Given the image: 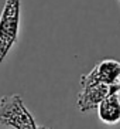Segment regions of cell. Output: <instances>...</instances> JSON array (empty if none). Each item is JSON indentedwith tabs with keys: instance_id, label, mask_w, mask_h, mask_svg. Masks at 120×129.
Listing matches in <instances>:
<instances>
[{
	"instance_id": "obj_1",
	"label": "cell",
	"mask_w": 120,
	"mask_h": 129,
	"mask_svg": "<svg viewBox=\"0 0 120 129\" xmlns=\"http://www.w3.org/2000/svg\"><path fill=\"white\" fill-rule=\"evenodd\" d=\"M21 19V0H6L0 14V67L17 41Z\"/></svg>"
},
{
	"instance_id": "obj_2",
	"label": "cell",
	"mask_w": 120,
	"mask_h": 129,
	"mask_svg": "<svg viewBox=\"0 0 120 129\" xmlns=\"http://www.w3.org/2000/svg\"><path fill=\"white\" fill-rule=\"evenodd\" d=\"M0 126L11 129H37L35 119L19 94L0 98Z\"/></svg>"
},
{
	"instance_id": "obj_3",
	"label": "cell",
	"mask_w": 120,
	"mask_h": 129,
	"mask_svg": "<svg viewBox=\"0 0 120 129\" xmlns=\"http://www.w3.org/2000/svg\"><path fill=\"white\" fill-rule=\"evenodd\" d=\"M92 84H105L120 92V61L112 58L102 60L88 74L81 77V87Z\"/></svg>"
},
{
	"instance_id": "obj_4",
	"label": "cell",
	"mask_w": 120,
	"mask_h": 129,
	"mask_svg": "<svg viewBox=\"0 0 120 129\" xmlns=\"http://www.w3.org/2000/svg\"><path fill=\"white\" fill-rule=\"evenodd\" d=\"M116 92H119L116 88L105 85V84H92V85L82 87V91L78 94V98H76V108L82 114L89 112L92 109H96L98 105L106 96H109L110 94H116Z\"/></svg>"
},
{
	"instance_id": "obj_5",
	"label": "cell",
	"mask_w": 120,
	"mask_h": 129,
	"mask_svg": "<svg viewBox=\"0 0 120 129\" xmlns=\"http://www.w3.org/2000/svg\"><path fill=\"white\" fill-rule=\"evenodd\" d=\"M98 116L105 125H116L120 122V95L110 94L98 105Z\"/></svg>"
},
{
	"instance_id": "obj_6",
	"label": "cell",
	"mask_w": 120,
	"mask_h": 129,
	"mask_svg": "<svg viewBox=\"0 0 120 129\" xmlns=\"http://www.w3.org/2000/svg\"><path fill=\"white\" fill-rule=\"evenodd\" d=\"M37 129H48L47 126H37Z\"/></svg>"
}]
</instances>
